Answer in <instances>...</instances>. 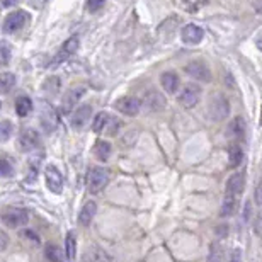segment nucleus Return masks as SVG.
<instances>
[{
	"instance_id": "obj_1",
	"label": "nucleus",
	"mask_w": 262,
	"mask_h": 262,
	"mask_svg": "<svg viewBox=\"0 0 262 262\" xmlns=\"http://www.w3.org/2000/svg\"><path fill=\"white\" fill-rule=\"evenodd\" d=\"M109 182V170L104 169V167H92L89 170L87 176V189L92 192V194H97L101 192L104 187L107 186Z\"/></svg>"
},
{
	"instance_id": "obj_2",
	"label": "nucleus",
	"mask_w": 262,
	"mask_h": 262,
	"mask_svg": "<svg viewBox=\"0 0 262 262\" xmlns=\"http://www.w3.org/2000/svg\"><path fill=\"white\" fill-rule=\"evenodd\" d=\"M208 111H209V116H211V119H214V121H223L225 118H228L230 104L227 101V97L220 96V94L213 96L211 99H209Z\"/></svg>"
},
{
	"instance_id": "obj_3",
	"label": "nucleus",
	"mask_w": 262,
	"mask_h": 262,
	"mask_svg": "<svg viewBox=\"0 0 262 262\" xmlns=\"http://www.w3.org/2000/svg\"><path fill=\"white\" fill-rule=\"evenodd\" d=\"M29 20V15L23 12V10H15V12H10L4 20L2 31L5 34H14L20 31L26 26V23Z\"/></svg>"
},
{
	"instance_id": "obj_4",
	"label": "nucleus",
	"mask_w": 262,
	"mask_h": 262,
	"mask_svg": "<svg viewBox=\"0 0 262 262\" xmlns=\"http://www.w3.org/2000/svg\"><path fill=\"white\" fill-rule=\"evenodd\" d=\"M41 126H43L45 131H48V133H51V131H55L56 126H58V114H56L55 107L51 106V104L48 102H41Z\"/></svg>"
},
{
	"instance_id": "obj_5",
	"label": "nucleus",
	"mask_w": 262,
	"mask_h": 262,
	"mask_svg": "<svg viewBox=\"0 0 262 262\" xmlns=\"http://www.w3.org/2000/svg\"><path fill=\"white\" fill-rule=\"evenodd\" d=\"M28 213L24 209H17V208H12V209H7L4 214H2V222L5 227L9 228H19V227H24L28 223Z\"/></svg>"
},
{
	"instance_id": "obj_6",
	"label": "nucleus",
	"mask_w": 262,
	"mask_h": 262,
	"mask_svg": "<svg viewBox=\"0 0 262 262\" xmlns=\"http://www.w3.org/2000/svg\"><path fill=\"white\" fill-rule=\"evenodd\" d=\"M184 70L187 75L191 78H194V80L204 82V83H208L211 80V70H209V67L204 63V61H191Z\"/></svg>"
},
{
	"instance_id": "obj_7",
	"label": "nucleus",
	"mask_w": 262,
	"mask_h": 262,
	"mask_svg": "<svg viewBox=\"0 0 262 262\" xmlns=\"http://www.w3.org/2000/svg\"><path fill=\"white\" fill-rule=\"evenodd\" d=\"M199 97H201V89L192 85V83H189V85H186L184 89H182V92L179 94L177 101H179V104L182 107L191 109V107H194L198 104Z\"/></svg>"
},
{
	"instance_id": "obj_8",
	"label": "nucleus",
	"mask_w": 262,
	"mask_h": 262,
	"mask_svg": "<svg viewBox=\"0 0 262 262\" xmlns=\"http://www.w3.org/2000/svg\"><path fill=\"white\" fill-rule=\"evenodd\" d=\"M45 174H46V186H48V189L51 192H55V194H60L63 191V177H61V172L55 165H48Z\"/></svg>"
},
{
	"instance_id": "obj_9",
	"label": "nucleus",
	"mask_w": 262,
	"mask_h": 262,
	"mask_svg": "<svg viewBox=\"0 0 262 262\" xmlns=\"http://www.w3.org/2000/svg\"><path fill=\"white\" fill-rule=\"evenodd\" d=\"M116 109L119 113L126 114V116H136V114L140 113V107H141V102L138 101L136 97H131V96H126V97H121L116 101Z\"/></svg>"
},
{
	"instance_id": "obj_10",
	"label": "nucleus",
	"mask_w": 262,
	"mask_h": 262,
	"mask_svg": "<svg viewBox=\"0 0 262 262\" xmlns=\"http://www.w3.org/2000/svg\"><path fill=\"white\" fill-rule=\"evenodd\" d=\"M244 191V176L242 172H235L230 176V179L227 181V187H225V196L237 199Z\"/></svg>"
},
{
	"instance_id": "obj_11",
	"label": "nucleus",
	"mask_w": 262,
	"mask_h": 262,
	"mask_svg": "<svg viewBox=\"0 0 262 262\" xmlns=\"http://www.w3.org/2000/svg\"><path fill=\"white\" fill-rule=\"evenodd\" d=\"M181 38L186 45H199L204 38V31L194 24H187L181 31Z\"/></svg>"
},
{
	"instance_id": "obj_12",
	"label": "nucleus",
	"mask_w": 262,
	"mask_h": 262,
	"mask_svg": "<svg viewBox=\"0 0 262 262\" xmlns=\"http://www.w3.org/2000/svg\"><path fill=\"white\" fill-rule=\"evenodd\" d=\"M91 116H92V107L89 104H83L73 113V118H72V126L77 128V129H82L85 124L91 121Z\"/></svg>"
},
{
	"instance_id": "obj_13",
	"label": "nucleus",
	"mask_w": 262,
	"mask_h": 262,
	"mask_svg": "<svg viewBox=\"0 0 262 262\" xmlns=\"http://www.w3.org/2000/svg\"><path fill=\"white\" fill-rule=\"evenodd\" d=\"M83 94H85V89H72V91H68L65 94V96H63V106H61V109H63L65 114L72 113V109L77 106V102L80 101Z\"/></svg>"
},
{
	"instance_id": "obj_14",
	"label": "nucleus",
	"mask_w": 262,
	"mask_h": 262,
	"mask_svg": "<svg viewBox=\"0 0 262 262\" xmlns=\"http://www.w3.org/2000/svg\"><path fill=\"white\" fill-rule=\"evenodd\" d=\"M162 87H164V91L167 94H176L177 91H179V85H181V80L179 77H177L176 72H165L162 73Z\"/></svg>"
},
{
	"instance_id": "obj_15",
	"label": "nucleus",
	"mask_w": 262,
	"mask_h": 262,
	"mask_svg": "<svg viewBox=\"0 0 262 262\" xmlns=\"http://www.w3.org/2000/svg\"><path fill=\"white\" fill-rule=\"evenodd\" d=\"M38 143H39V138L33 129H26L19 138V148L23 151L34 150L36 146H38Z\"/></svg>"
},
{
	"instance_id": "obj_16",
	"label": "nucleus",
	"mask_w": 262,
	"mask_h": 262,
	"mask_svg": "<svg viewBox=\"0 0 262 262\" xmlns=\"http://www.w3.org/2000/svg\"><path fill=\"white\" fill-rule=\"evenodd\" d=\"M97 213V204L94 201H89L82 206L80 213H78V222H80V225H83V227H89V225L92 223L94 216H96Z\"/></svg>"
},
{
	"instance_id": "obj_17",
	"label": "nucleus",
	"mask_w": 262,
	"mask_h": 262,
	"mask_svg": "<svg viewBox=\"0 0 262 262\" xmlns=\"http://www.w3.org/2000/svg\"><path fill=\"white\" fill-rule=\"evenodd\" d=\"M145 104L151 109V111H162V109L165 107V97L162 96L160 92L150 91L145 96Z\"/></svg>"
},
{
	"instance_id": "obj_18",
	"label": "nucleus",
	"mask_w": 262,
	"mask_h": 262,
	"mask_svg": "<svg viewBox=\"0 0 262 262\" xmlns=\"http://www.w3.org/2000/svg\"><path fill=\"white\" fill-rule=\"evenodd\" d=\"M78 45H80V41H78L77 36H72V38H68V39L65 41V45L61 46V51H60V55L56 56L55 63H56V61H60L61 58L65 60L67 56H70V55L75 53V51L78 50Z\"/></svg>"
},
{
	"instance_id": "obj_19",
	"label": "nucleus",
	"mask_w": 262,
	"mask_h": 262,
	"mask_svg": "<svg viewBox=\"0 0 262 262\" xmlns=\"http://www.w3.org/2000/svg\"><path fill=\"white\" fill-rule=\"evenodd\" d=\"M31 111H33V101L28 96H20L15 99V113H17V116L26 118Z\"/></svg>"
},
{
	"instance_id": "obj_20",
	"label": "nucleus",
	"mask_w": 262,
	"mask_h": 262,
	"mask_svg": "<svg viewBox=\"0 0 262 262\" xmlns=\"http://www.w3.org/2000/svg\"><path fill=\"white\" fill-rule=\"evenodd\" d=\"M244 135H245V121L238 116V118H235L232 123H230L228 136H230V138L240 140V138H244Z\"/></svg>"
},
{
	"instance_id": "obj_21",
	"label": "nucleus",
	"mask_w": 262,
	"mask_h": 262,
	"mask_svg": "<svg viewBox=\"0 0 262 262\" xmlns=\"http://www.w3.org/2000/svg\"><path fill=\"white\" fill-rule=\"evenodd\" d=\"M94 154H96L99 160H102V162L109 160V157H111V143L104 140H99L96 146H94Z\"/></svg>"
},
{
	"instance_id": "obj_22",
	"label": "nucleus",
	"mask_w": 262,
	"mask_h": 262,
	"mask_svg": "<svg viewBox=\"0 0 262 262\" xmlns=\"http://www.w3.org/2000/svg\"><path fill=\"white\" fill-rule=\"evenodd\" d=\"M75 254H77V240H75V235H73V232H68L67 233V240H65V255H67L68 262L75 260Z\"/></svg>"
},
{
	"instance_id": "obj_23",
	"label": "nucleus",
	"mask_w": 262,
	"mask_h": 262,
	"mask_svg": "<svg viewBox=\"0 0 262 262\" xmlns=\"http://www.w3.org/2000/svg\"><path fill=\"white\" fill-rule=\"evenodd\" d=\"M109 118H111V116H109L107 113H104V111L97 113L96 118L92 119V129H94V133H102V131L106 129V126H107Z\"/></svg>"
},
{
	"instance_id": "obj_24",
	"label": "nucleus",
	"mask_w": 262,
	"mask_h": 262,
	"mask_svg": "<svg viewBox=\"0 0 262 262\" xmlns=\"http://www.w3.org/2000/svg\"><path fill=\"white\" fill-rule=\"evenodd\" d=\"M242 150H240V146L238 145H230V148H228V165L232 167V169H235V167H238L240 164H242Z\"/></svg>"
},
{
	"instance_id": "obj_25",
	"label": "nucleus",
	"mask_w": 262,
	"mask_h": 262,
	"mask_svg": "<svg viewBox=\"0 0 262 262\" xmlns=\"http://www.w3.org/2000/svg\"><path fill=\"white\" fill-rule=\"evenodd\" d=\"M46 259L50 262H61L63 260V252L58 245H48L46 247Z\"/></svg>"
},
{
	"instance_id": "obj_26",
	"label": "nucleus",
	"mask_w": 262,
	"mask_h": 262,
	"mask_svg": "<svg viewBox=\"0 0 262 262\" xmlns=\"http://www.w3.org/2000/svg\"><path fill=\"white\" fill-rule=\"evenodd\" d=\"M14 85H15V77L12 75V73L5 72L0 75V89H2L4 92H9Z\"/></svg>"
},
{
	"instance_id": "obj_27",
	"label": "nucleus",
	"mask_w": 262,
	"mask_h": 262,
	"mask_svg": "<svg viewBox=\"0 0 262 262\" xmlns=\"http://www.w3.org/2000/svg\"><path fill=\"white\" fill-rule=\"evenodd\" d=\"M235 208H237V199L225 196L223 204H222V216H230V214H233Z\"/></svg>"
},
{
	"instance_id": "obj_28",
	"label": "nucleus",
	"mask_w": 262,
	"mask_h": 262,
	"mask_svg": "<svg viewBox=\"0 0 262 262\" xmlns=\"http://www.w3.org/2000/svg\"><path fill=\"white\" fill-rule=\"evenodd\" d=\"M10 56H12V50H10V45H7L5 41H0V67L7 65Z\"/></svg>"
},
{
	"instance_id": "obj_29",
	"label": "nucleus",
	"mask_w": 262,
	"mask_h": 262,
	"mask_svg": "<svg viewBox=\"0 0 262 262\" xmlns=\"http://www.w3.org/2000/svg\"><path fill=\"white\" fill-rule=\"evenodd\" d=\"M12 131H14V124L10 121L0 123V143H2V141H7L10 136H12Z\"/></svg>"
},
{
	"instance_id": "obj_30",
	"label": "nucleus",
	"mask_w": 262,
	"mask_h": 262,
	"mask_svg": "<svg viewBox=\"0 0 262 262\" xmlns=\"http://www.w3.org/2000/svg\"><path fill=\"white\" fill-rule=\"evenodd\" d=\"M14 174V167L9 164V160L0 159V177H9Z\"/></svg>"
},
{
	"instance_id": "obj_31",
	"label": "nucleus",
	"mask_w": 262,
	"mask_h": 262,
	"mask_svg": "<svg viewBox=\"0 0 262 262\" xmlns=\"http://www.w3.org/2000/svg\"><path fill=\"white\" fill-rule=\"evenodd\" d=\"M209 262H222V250L216 244L211 245V254H209Z\"/></svg>"
},
{
	"instance_id": "obj_32",
	"label": "nucleus",
	"mask_w": 262,
	"mask_h": 262,
	"mask_svg": "<svg viewBox=\"0 0 262 262\" xmlns=\"http://www.w3.org/2000/svg\"><path fill=\"white\" fill-rule=\"evenodd\" d=\"M121 126V123L118 121V119H111L109 118V123H107V126H106V133L107 135H116V131H118V128Z\"/></svg>"
},
{
	"instance_id": "obj_33",
	"label": "nucleus",
	"mask_w": 262,
	"mask_h": 262,
	"mask_svg": "<svg viewBox=\"0 0 262 262\" xmlns=\"http://www.w3.org/2000/svg\"><path fill=\"white\" fill-rule=\"evenodd\" d=\"M106 0H87V10L89 12H97L102 7Z\"/></svg>"
},
{
	"instance_id": "obj_34",
	"label": "nucleus",
	"mask_w": 262,
	"mask_h": 262,
	"mask_svg": "<svg viewBox=\"0 0 262 262\" xmlns=\"http://www.w3.org/2000/svg\"><path fill=\"white\" fill-rule=\"evenodd\" d=\"M255 203H257L259 206H262V181L259 182L257 189H255Z\"/></svg>"
},
{
	"instance_id": "obj_35",
	"label": "nucleus",
	"mask_w": 262,
	"mask_h": 262,
	"mask_svg": "<svg viewBox=\"0 0 262 262\" xmlns=\"http://www.w3.org/2000/svg\"><path fill=\"white\" fill-rule=\"evenodd\" d=\"M255 232L262 237V211L257 214V218H255Z\"/></svg>"
},
{
	"instance_id": "obj_36",
	"label": "nucleus",
	"mask_w": 262,
	"mask_h": 262,
	"mask_svg": "<svg viewBox=\"0 0 262 262\" xmlns=\"http://www.w3.org/2000/svg\"><path fill=\"white\" fill-rule=\"evenodd\" d=\"M23 235H24V237L31 238V242H34V244H39V237H38V235H36V233L29 232V230H26V232H23Z\"/></svg>"
},
{
	"instance_id": "obj_37",
	"label": "nucleus",
	"mask_w": 262,
	"mask_h": 262,
	"mask_svg": "<svg viewBox=\"0 0 262 262\" xmlns=\"http://www.w3.org/2000/svg\"><path fill=\"white\" fill-rule=\"evenodd\" d=\"M232 262H242V250L240 249H235L233 254H232Z\"/></svg>"
},
{
	"instance_id": "obj_38",
	"label": "nucleus",
	"mask_w": 262,
	"mask_h": 262,
	"mask_svg": "<svg viewBox=\"0 0 262 262\" xmlns=\"http://www.w3.org/2000/svg\"><path fill=\"white\" fill-rule=\"evenodd\" d=\"M7 244H9L7 235H5L4 232H0V249H5V247H7Z\"/></svg>"
},
{
	"instance_id": "obj_39",
	"label": "nucleus",
	"mask_w": 262,
	"mask_h": 262,
	"mask_svg": "<svg viewBox=\"0 0 262 262\" xmlns=\"http://www.w3.org/2000/svg\"><path fill=\"white\" fill-rule=\"evenodd\" d=\"M252 5H254L255 12H257V14H262V0H254Z\"/></svg>"
},
{
	"instance_id": "obj_40",
	"label": "nucleus",
	"mask_w": 262,
	"mask_h": 262,
	"mask_svg": "<svg viewBox=\"0 0 262 262\" xmlns=\"http://www.w3.org/2000/svg\"><path fill=\"white\" fill-rule=\"evenodd\" d=\"M2 4L5 5V7H12V5L17 4V0H2Z\"/></svg>"
},
{
	"instance_id": "obj_41",
	"label": "nucleus",
	"mask_w": 262,
	"mask_h": 262,
	"mask_svg": "<svg viewBox=\"0 0 262 262\" xmlns=\"http://www.w3.org/2000/svg\"><path fill=\"white\" fill-rule=\"evenodd\" d=\"M255 46H257V50L262 51V34H259L257 38H255Z\"/></svg>"
},
{
	"instance_id": "obj_42",
	"label": "nucleus",
	"mask_w": 262,
	"mask_h": 262,
	"mask_svg": "<svg viewBox=\"0 0 262 262\" xmlns=\"http://www.w3.org/2000/svg\"><path fill=\"white\" fill-rule=\"evenodd\" d=\"M0 109H2V102H0Z\"/></svg>"
},
{
	"instance_id": "obj_43",
	"label": "nucleus",
	"mask_w": 262,
	"mask_h": 262,
	"mask_svg": "<svg viewBox=\"0 0 262 262\" xmlns=\"http://www.w3.org/2000/svg\"><path fill=\"white\" fill-rule=\"evenodd\" d=\"M260 124H262V119H260Z\"/></svg>"
}]
</instances>
